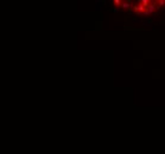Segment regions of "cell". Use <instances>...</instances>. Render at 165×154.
<instances>
[{
	"instance_id": "obj_1",
	"label": "cell",
	"mask_w": 165,
	"mask_h": 154,
	"mask_svg": "<svg viewBox=\"0 0 165 154\" xmlns=\"http://www.w3.org/2000/svg\"><path fill=\"white\" fill-rule=\"evenodd\" d=\"M133 11H134L135 14H145L146 7L143 5V3H138L137 5H133Z\"/></svg>"
},
{
	"instance_id": "obj_2",
	"label": "cell",
	"mask_w": 165,
	"mask_h": 154,
	"mask_svg": "<svg viewBox=\"0 0 165 154\" xmlns=\"http://www.w3.org/2000/svg\"><path fill=\"white\" fill-rule=\"evenodd\" d=\"M157 10V4L156 3H152L149 7L146 9V12H145V14H151V13H153L154 11Z\"/></svg>"
},
{
	"instance_id": "obj_3",
	"label": "cell",
	"mask_w": 165,
	"mask_h": 154,
	"mask_svg": "<svg viewBox=\"0 0 165 154\" xmlns=\"http://www.w3.org/2000/svg\"><path fill=\"white\" fill-rule=\"evenodd\" d=\"M120 7L124 9V10H128V11H132V10H133V6H131V3H128V1L122 3Z\"/></svg>"
}]
</instances>
